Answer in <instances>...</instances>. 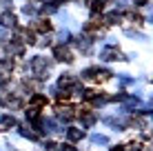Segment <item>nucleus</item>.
I'll return each mask as SVG.
<instances>
[{
	"label": "nucleus",
	"mask_w": 153,
	"mask_h": 151,
	"mask_svg": "<svg viewBox=\"0 0 153 151\" xmlns=\"http://www.w3.org/2000/svg\"><path fill=\"white\" fill-rule=\"evenodd\" d=\"M53 56H56V60H65V62H73V56H71V51L67 49V47H62V45H58L56 49H53Z\"/></svg>",
	"instance_id": "1"
},
{
	"label": "nucleus",
	"mask_w": 153,
	"mask_h": 151,
	"mask_svg": "<svg viewBox=\"0 0 153 151\" xmlns=\"http://www.w3.org/2000/svg\"><path fill=\"white\" fill-rule=\"evenodd\" d=\"M0 25H2V27H16V16L9 13V11L0 13Z\"/></svg>",
	"instance_id": "3"
},
{
	"label": "nucleus",
	"mask_w": 153,
	"mask_h": 151,
	"mask_svg": "<svg viewBox=\"0 0 153 151\" xmlns=\"http://www.w3.org/2000/svg\"><path fill=\"white\" fill-rule=\"evenodd\" d=\"M100 58H102V60H120V58H122V54H120L118 49H113V47H109V49L102 51Z\"/></svg>",
	"instance_id": "2"
},
{
	"label": "nucleus",
	"mask_w": 153,
	"mask_h": 151,
	"mask_svg": "<svg viewBox=\"0 0 153 151\" xmlns=\"http://www.w3.org/2000/svg\"><path fill=\"white\" fill-rule=\"evenodd\" d=\"M73 82H76V80L71 78V74H62L60 76V87H71Z\"/></svg>",
	"instance_id": "4"
},
{
	"label": "nucleus",
	"mask_w": 153,
	"mask_h": 151,
	"mask_svg": "<svg viewBox=\"0 0 153 151\" xmlns=\"http://www.w3.org/2000/svg\"><path fill=\"white\" fill-rule=\"evenodd\" d=\"M102 7H104V0H96V2H93V7H91V11L98 13V11H102Z\"/></svg>",
	"instance_id": "6"
},
{
	"label": "nucleus",
	"mask_w": 153,
	"mask_h": 151,
	"mask_svg": "<svg viewBox=\"0 0 153 151\" xmlns=\"http://www.w3.org/2000/svg\"><path fill=\"white\" fill-rule=\"evenodd\" d=\"M36 29H38L40 33H47V31H51V22H49V20H40V25Z\"/></svg>",
	"instance_id": "5"
}]
</instances>
